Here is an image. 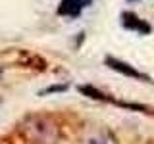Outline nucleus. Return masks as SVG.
Listing matches in <instances>:
<instances>
[{"label":"nucleus","mask_w":154,"mask_h":144,"mask_svg":"<svg viewBox=\"0 0 154 144\" xmlns=\"http://www.w3.org/2000/svg\"><path fill=\"white\" fill-rule=\"evenodd\" d=\"M0 75H2V69H0Z\"/></svg>","instance_id":"nucleus-5"},{"label":"nucleus","mask_w":154,"mask_h":144,"mask_svg":"<svg viewBox=\"0 0 154 144\" xmlns=\"http://www.w3.org/2000/svg\"><path fill=\"white\" fill-rule=\"evenodd\" d=\"M93 144H104V142H100V140H94V142H93Z\"/></svg>","instance_id":"nucleus-4"},{"label":"nucleus","mask_w":154,"mask_h":144,"mask_svg":"<svg viewBox=\"0 0 154 144\" xmlns=\"http://www.w3.org/2000/svg\"><path fill=\"white\" fill-rule=\"evenodd\" d=\"M106 64H108V67H112L114 71H118V73H122V75L133 77V79H146L141 71H137L133 65L125 64V62H122V60H116V58H106Z\"/></svg>","instance_id":"nucleus-3"},{"label":"nucleus","mask_w":154,"mask_h":144,"mask_svg":"<svg viewBox=\"0 0 154 144\" xmlns=\"http://www.w3.org/2000/svg\"><path fill=\"white\" fill-rule=\"evenodd\" d=\"M122 25L129 31H135L139 35H148L152 31V27L148 25L144 19H141L139 16H135L133 12H123L122 14Z\"/></svg>","instance_id":"nucleus-1"},{"label":"nucleus","mask_w":154,"mask_h":144,"mask_svg":"<svg viewBox=\"0 0 154 144\" xmlns=\"http://www.w3.org/2000/svg\"><path fill=\"white\" fill-rule=\"evenodd\" d=\"M129 2H135V0H129Z\"/></svg>","instance_id":"nucleus-6"},{"label":"nucleus","mask_w":154,"mask_h":144,"mask_svg":"<svg viewBox=\"0 0 154 144\" xmlns=\"http://www.w3.org/2000/svg\"><path fill=\"white\" fill-rule=\"evenodd\" d=\"M83 8H85V0H62L60 6H58V16L77 19L83 12Z\"/></svg>","instance_id":"nucleus-2"}]
</instances>
